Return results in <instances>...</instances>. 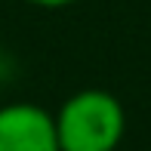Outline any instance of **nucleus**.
<instances>
[{"mask_svg":"<svg viewBox=\"0 0 151 151\" xmlns=\"http://www.w3.org/2000/svg\"><path fill=\"white\" fill-rule=\"evenodd\" d=\"M0 59H3V40H0Z\"/></svg>","mask_w":151,"mask_h":151,"instance_id":"20e7f679","label":"nucleus"},{"mask_svg":"<svg viewBox=\"0 0 151 151\" xmlns=\"http://www.w3.org/2000/svg\"><path fill=\"white\" fill-rule=\"evenodd\" d=\"M59 151H117L127 133V111L108 90H80L59 105Z\"/></svg>","mask_w":151,"mask_h":151,"instance_id":"f257e3e1","label":"nucleus"},{"mask_svg":"<svg viewBox=\"0 0 151 151\" xmlns=\"http://www.w3.org/2000/svg\"><path fill=\"white\" fill-rule=\"evenodd\" d=\"M28 3H34V6H40V9H65V6L77 3V0H28Z\"/></svg>","mask_w":151,"mask_h":151,"instance_id":"7ed1b4c3","label":"nucleus"},{"mask_svg":"<svg viewBox=\"0 0 151 151\" xmlns=\"http://www.w3.org/2000/svg\"><path fill=\"white\" fill-rule=\"evenodd\" d=\"M0 151H59L56 117L37 102L0 108Z\"/></svg>","mask_w":151,"mask_h":151,"instance_id":"f03ea898","label":"nucleus"}]
</instances>
